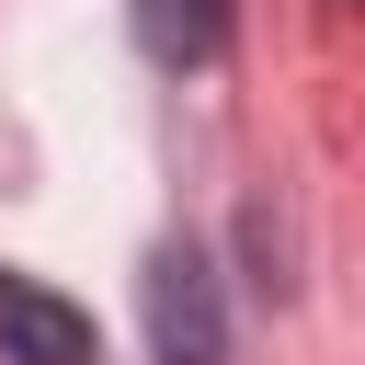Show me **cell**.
Returning a JSON list of instances; mask_svg holds the SVG:
<instances>
[{"label":"cell","mask_w":365,"mask_h":365,"mask_svg":"<svg viewBox=\"0 0 365 365\" xmlns=\"http://www.w3.org/2000/svg\"><path fill=\"white\" fill-rule=\"evenodd\" d=\"M148 354L160 365H228V308H217V274L194 240L148 251Z\"/></svg>","instance_id":"cell-1"},{"label":"cell","mask_w":365,"mask_h":365,"mask_svg":"<svg viewBox=\"0 0 365 365\" xmlns=\"http://www.w3.org/2000/svg\"><path fill=\"white\" fill-rule=\"evenodd\" d=\"M0 365H103L91 308H68L34 274H0Z\"/></svg>","instance_id":"cell-2"},{"label":"cell","mask_w":365,"mask_h":365,"mask_svg":"<svg viewBox=\"0 0 365 365\" xmlns=\"http://www.w3.org/2000/svg\"><path fill=\"white\" fill-rule=\"evenodd\" d=\"M137 46L160 68H205L228 46V0H137Z\"/></svg>","instance_id":"cell-3"}]
</instances>
